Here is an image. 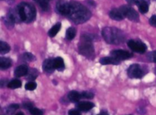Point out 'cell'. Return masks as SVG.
<instances>
[{"mask_svg": "<svg viewBox=\"0 0 156 115\" xmlns=\"http://www.w3.org/2000/svg\"><path fill=\"white\" fill-rule=\"evenodd\" d=\"M68 16L76 24H82L91 18V13L83 5L73 1L70 2V11Z\"/></svg>", "mask_w": 156, "mask_h": 115, "instance_id": "6da1fadb", "label": "cell"}, {"mask_svg": "<svg viewBox=\"0 0 156 115\" xmlns=\"http://www.w3.org/2000/svg\"><path fill=\"white\" fill-rule=\"evenodd\" d=\"M102 36L107 43L111 44H120L125 41L123 32L116 27H105L102 30Z\"/></svg>", "mask_w": 156, "mask_h": 115, "instance_id": "7a4b0ae2", "label": "cell"}, {"mask_svg": "<svg viewBox=\"0 0 156 115\" xmlns=\"http://www.w3.org/2000/svg\"><path fill=\"white\" fill-rule=\"evenodd\" d=\"M21 21L30 23L36 18V9L32 4L27 2H21L17 7Z\"/></svg>", "mask_w": 156, "mask_h": 115, "instance_id": "3957f363", "label": "cell"}, {"mask_svg": "<svg viewBox=\"0 0 156 115\" xmlns=\"http://www.w3.org/2000/svg\"><path fill=\"white\" fill-rule=\"evenodd\" d=\"M79 53L87 58H93L94 55V49L93 47L92 39L91 36L84 34L81 37V41L79 44Z\"/></svg>", "mask_w": 156, "mask_h": 115, "instance_id": "277c9868", "label": "cell"}, {"mask_svg": "<svg viewBox=\"0 0 156 115\" xmlns=\"http://www.w3.org/2000/svg\"><path fill=\"white\" fill-rule=\"evenodd\" d=\"M128 76L131 79H141L145 75L144 70L138 64H133L127 70Z\"/></svg>", "mask_w": 156, "mask_h": 115, "instance_id": "5b68a950", "label": "cell"}, {"mask_svg": "<svg viewBox=\"0 0 156 115\" xmlns=\"http://www.w3.org/2000/svg\"><path fill=\"white\" fill-rule=\"evenodd\" d=\"M120 10L123 13V16L133 21H138L140 19L138 13L129 5H123L120 8Z\"/></svg>", "mask_w": 156, "mask_h": 115, "instance_id": "8992f818", "label": "cell"}, {"mask_svg": "<svg viewBox=\"0 0 156 115\" xmlns=\"http://www.w3.org/2000/svg\"><path fill=\"white\" fill-rule=\"evenodd\" d=\"M127 44L133 51H135L139 53H144L147 50V47L146 44L141 41L129 40L127 42Z\"/></svg>", "mask_w": 156, "mask_h": 115, "instance_id": "52a82bcc", "label": "cell"}, {"mask_svg": "<svg viewBox=\"0 0 156 115\" xmlns=\"http://www.w3.org/2000/svg\"><path fill=\"white\" fill-rule=\"evenodd\" d=\"M111 56H113V57H114L115 59H117V60L119 61L125 60V59H129L133 56L132 53L126 51V50H113V51H111Z\"/></svg>", "mask_w": 156, "mask_h": 115, "instance_id": "ba28073f", "label": "cell"}, {"mask_svg": "<svg viewBox=\"0 0 156 115\" xmlns=\"http://www.w3.org/2000/svg\"><path fill=\"white\" fill-rule=\"evenodd\" d=\"M56 8L58 13L62 15H68L70 11V3L65 0H59L56 3Z\"/></svg>", "mask_w": 156, "mask_h": 115, "instance_id": "9c48e42d", "label": "cell"}, {"mask_svg": "<svg viewBox=\"0 0 156 115\" xmlns=\"http://www.w3.org/2000/svg\"><path fill=\"white\" fill-rule=\"evenodd\" d=\"M43 70L44 72L47 73H52L53 70H55L54 66H53V59H47L44 60V63H43Z\"/></svg>", "mask_w": 156, "mask_h": 115, "instance_id": "30bf717a", "label": "cell"}, {"mask_svg": "<svg viewBox=\"0 0 156 115\" xmlns=\"http://www.w3.org/2000/svg\"><path fill=\"white\" fill-rule=\"evenodd\" d=\"M109 16L111 17V18H112L113 20H115V21H122L124 18V16H123L121 11L120 10V9H112L110 12Z\"/></svg>", "mask_w": 156, "mask_h": 115, "instance_id": "8fae6325", "label": "cell"}, {"mask_svg": "<svg viewBox=\"0 0 156 115\" xmlns=\"http://www.w3.org/2000/svg\"><path fill=\"white\" fill-rule=\"evenodd\" d=\"M28 68L26 65H21L17 67L15 70V76L17 77H21V76H26L28 73Z\"/></svg>", "mask_w": 156, "mask_h": 115, "instance_id": "7c38bea8", "label": "cell"}, {"mask_svg": "<svg viewBox=\"0 0 156 115\" xmlns=\"http://www.w3.org/2000/svg\"><path fill=\"white\" fill-rule=\"evenodd\" d=\"M100 63L102 64V65H109V64H111V65H118L120 63V61L117 60V59H115L113 56H107V57H103L100 59Z\"/></svg>", "mask_w": 156, "mask_h": 115, "instance_id": "4fadbf2b", "label": "cell"}, {"mask_svg": "<svg viewBox=\"0 0 156 115\" xmlns=\"http://www.w3.org/2000/svg\"><path fill=\"white\" fill-rule=\"evenodd\" d=\"M94 107V104L89 102H79V103L77 105V108H79L80 111H90V110L92 109Z\"/></svg>", "mask_w": 156, "mask_h": 115, "instance_id": "5bb4252c", "label": "cell"}, {"mask_svg": "<svg viewBox=\"0 0 156 115\" xmlns=\"http://www.w3.org/2000/svg\"><path fill=\"white\" fill-rule=\"evenodd\" d=\"M53 66L56 70H59V71H63V70L65 69L63 59L60 56H58V57L53 59Z\"/></svg>", "mask_w": 156, "mask_h": 115, "instance_id": "9a60e30c", "label": "cell"}, {"mask_svg": "<svg viewBox=\"0 0 156 115\" xmlns=\"http://www.w3.org/2000/svg\"><path fill=\"white\" fill-rule=\"evenodd\" d=\"M137 6L141 13L146 14L149 12V5L145 0H138Z\"/></svg>", "mask_w": 156, "mask_h": 115, "instance_id": "2e32d148", "label": "cell"}, {"mask_svg": "<svg viewBox=\"0 0 156 115\" xmlns=\"http://www.w3.org/2000/svg\"><path fill=\"white\" fill-rule=\"evenodd\" d=\"M12 64V59H9V58H0V68H1V70H6V69H9V67H11Z\"/></svg>", "mask_w": 156, "mask_h": 115, "instance_id": "e0dca14e", "label": "cell"}, {"mask_svg": "<svg viewBox=\"0 0 156 115\" xmlns=\"http://www.w3.org/2000/svg\"><path fill=\"white\" fill-rule=\"evenodd\" d=\"M82 98V95L76 91H72L69 93L68 99L71 102H78Z\"/></svg>", "mask_w": 156, "mask_h": 115, "instance_id": "ac0fdd59", "label": "cell"}, {"mask_svg": "<svg viewBox=\"0 0 156 115\" xmlns=\"http://www.w3.org/2000/svg\"><path fill=\"white\" fill-rule=\"evenodd\" d=\"M61 28V24L60 23H57L56 24L53 25L52 27V28L48 32V35L50 37V38H53V37L56 36V34H58V32L59 31Z\"/></svg>", "mask_w": 156, "mask_h": 115, "instance_id": "d6986e66", "label": "cell"}, {"mask_svg": "<svg viewBox=\"0 0 156 115\" xmlns=\"http://www.w3.org/2000/svg\"><path fill=\"white\" fill-rule=\"evenodd\" d=\"M76 30L74 27H69V28L67 29L66 33V38L69 41H72L73 38L76 37Z\"/></svg>", "mask_w": 156, "mask_h": 115, "instance_id": "ffe728a7", "label": "cell"}, {"mask_svg": "<svg viewBox=\"0 0 156 115\" xmlns=\"http://www.w3.org/2000/svg\"><path fill=\"white\" fill-rule=\"evenodd\" d=\"M34 1L44 11H48L50 9V5L48 2L49 0H34Z\"/></svg>", "mask_w": 156, "mask_h": 115, "instance_id": "44dd1931", "label": "cell"}, {"mask_svg": "<svg viewBox=\"0 0 156 115\" xmlns=\"http://www.w3.org/2000/svg\"><path fill=\"white\" fill-rule=\"evenodd\" d=\"M10 51V46L5 42L1 41L0 42V53L2 54H5Z\"/></svg>", "mask_w": 156, "mask_h": 115, "instance_id": "7402d4cb", "label": "cell"}, {"mask_svg": "<svg viewBox=\"0 0 156 115\" xmlns=\"http://www.w3.org/2000/svg\"><path fill=\"white\" fill-rule=\"evenodd\" d=\"M21 86V82L18 79H14V80L11 81L9 84H8V87L12 89H15V88H18Z\"/></svg>", "mask_w": 156, "mask_h": 115, "instance_id": "603a6c76", "label": "cell"}, {"mask_svg": "<svg viewBox=\"0 0 156 115\" xmlns=\"http://www.w3.org/2000/svg\"><path fill=\"white\" fill-rule=\"evenodd\" d=\"M38 76V73L36 70L34 69H32V70H29L28 73L27 74V80H34Z\"/></svg>", "mask_w": 156, "mask_h": 115, "instance_id": "cb8c5ba5", "label": "cell"}, {"mask_svg": "<svg viewBox=\"0 0 156 115\" xmlns=\"http://www.w3.org/2000/svg\"><path fill=\"white\" fill-rule=\"evenodd\" d=\"M23 59H24L25 61H27V62H31V61L34 60L35 56H34L32 53H25L23 54Z\"/></svg>", "mask_w": 156, "mask_h": 115, "instance_id": "d4e9b609", "label": "cell"}, {"mask_svg": "<svg viewBox=\"0 0 156 115\" xmlns=\"http://www.w3.org/2000/svg\"><path fill=\"white\" fill-rule=\"evenodd\" d=\"M37 88V84L34 82H29L25 85V88L29 91H33Z\"/></svg>", "mask_w": 156, "mask_h": 115, "instance_id": "484cf974", "label": "cell"}, {"mask_svg": "<svg viewBox=\"0 0 156 115\" xmlns=\"http://www.w3.org/2000/svg\"><path fill=\"white\" fill-rule=\"evenodd\" d=\"M18 108H19V105H16V104H15V105H10V106H9V108H7L8 114H12V113L15 112V111H16V110H18Z\"/></svg>", "mask_w": 156, "mask_h": 115, "instance_id": "4316f807", "label": "cell"}, {"mask_svg": "<svg viewBox=\"0 0 156 115\" xmlns=\"http://www.w3.org/2000/svg\"><path fill=\"white\" fill-rule=\"evenodd\" d=\"M81 95H82V98L87 99H91L94 97V94L92 92H83Z\"/></svg>", "mask_w": 156, "mask_h": 115, "instance_id": "83f0119b", "label": "cell"}, {"mask_svg": "<svg viewBox=\"0 0 156 115\" xmlns=\"http://www.w3.org/2000/svg\"><path fill=\"white\" fill-rule=\"evenodd\" d=\"M148 58H149V59L151 62L155 63H156V50L149 53V54H148Z\"/></svg>", "mask_w": 156, "mask_h": 115, "instance_id": "f1b7e54d", "label": "cell"}, {"mask_svg": "<svg viewBox=\"0 0 156 115\" xmlns=\"http://www.w3.org/2000/svg\"><path fill=\"white\" fill-rule=\"evenodd\" d=\"M30 113L31 115H43V111L36 108H32L30 109Z\"/></svg>", "mask_w": 156, "mask_h": 115, "instance_id": "f546056e", "label": "cell"}, {"mask_svg": "<svg viewBox=\"0 0 156 115\" xmlns=\"http://www.w3.org/2000/svg\"><path fill=\"white\" fill-rule=\"evenodd\" d=\"M149 24L156 27V15H152L149 19Z\"/></svg>", "mask_w": 156, "mask_h": 115, "instance_id": "4dcf8cb0", "label": "cell"}, {"mask_svg": "<svg viewBox=\"0 0 156 115\" xmlns=\"http://www.w3.org/2000/svg\"><path fill=\"white\" fill-rule=\"evenodd\" d=\"M23 107L25 109H31L32 108H34L33 104L30 103V102H25V103L23 104Z\"/></svg>", "mask_w": 156, "mask_h": 115, "instance_id": "1f68e13d", "label": "cell"}, {"mask_svg": "<svg viewBox=\"0 0 156 115\" xmlns=\"http://www.w3.org/2000/svg\"><path fill=\"white\" fill-rule=\"evenodd\" d=\"M69 115H81V114L77 110H70L69 111Z\"/></svg>", "mask_w": 156, "mask_h": 115, "instance_id": "d6a6232c", "label": "cell"}, {"mask_svg": "<svg viewBox=\"0 0 156 115\" xmlns=\"http://www.w3.org/2000/svg\"><path fill=\"white\" fill-rule=\"evenodd\" d=\"M126 2L130 5H137L138 0H126Z\"/></svg>", "mask_w": 156, "mask_h": 115, "instance_id": "836d02e7", "label": "cell"}, {"mask_svg": "<svg viewBox=\"0 0 156 115\" xmlns=\"http://www.w3.org/2000/svg\"><path fill=\"white\" fill-rule=\"evenodd\" d=\"M98 115H109V114H108V113L106 112V111H101V114Z\"/></svg>", "mask_w": 156, "mask_h": 115, "instance_id": "e575fe53", "label": "cell"}, {"mask_svg": "<svg viewBox=\"0 0 156 115\" xmlns=\"http://www.w3.org/2000/svg\"><path fill=\"white\" fill-rule=\"evenodd\" d=\"M15 115H24V114H23L22 112H18V113H17V114H15Z\"/></svg>", "mask_w": 156, "mask_h": 115, "instance_id": "d590c367", "label": "cell"}]
</instances>
